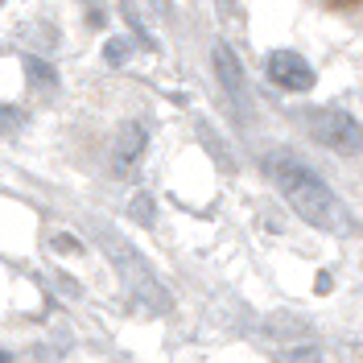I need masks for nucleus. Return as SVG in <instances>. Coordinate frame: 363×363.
Wrapping results in <instances>:
<instances>
[{
    "mask_svg": "<svg viewBox=\"0 0 363 363\" xmlns=\"http://www.w3.org/2000/svg\"><path fill=\"white\" fill-rule=\"evenodd\" d=\"M281 363H322V355H318V347H294L281 355Z\"/></svg>",
    "mask_w": 363,
    "mask_h": 363,
    "instance_id": "10",
    "label": "nucleus"
},
{
    "mask_svg": "<svg viewBox=\"0 0 363 363\" xmlns=\"http://www.w3.org/2000/svg\"><path fill=\"white\" fill-rule=\"evenodd\" d=\"M120 9H124V17H128V25H133L136 33L145 38V45H149V50H157V42H153V33H149V25H145V17L136 13V4H133V0H120Z\"/></svg>",
    "mask_w": 363,
    "mask_h": 363,
    "instance_id": "8",
    "label": "nucleus"
},
{
    "mask_svg": "<svg viewBox=\"0 0 363 363\" xmlns=\"http://www.w3.org/2000/svg\"><path fill=\"white\" fill-rule=\"evenodd\" d=\"M21 108H0V136H9V133H17L21 128Z\"/></svg>",
    "mask_w": 363,
    "mask_h": 363,
    "instance_id": "11",
    "label": "nucleus"
},
{
    "mask_svg": "<svg viewBox=\"0 0 363 363\" xmlns=\"http://www.w3.org/2000/svg\"><path fill=\"white\" fill-rule=\"evenodd\" d=\"M330 4H342V9H351V4H359V0H330Z\"/></svg>",
    "mask_w": 363,
    "mask_h": 363,
    "instance_id": "12",
    "label": "nucleus"
},
{
    "mask_svg": "<svg viewBox=\"0 0 363 363\" xmlns=\"http://www.w3.org/2000/svg\"><path fill=\"white\" fill-rule=\"evenodd\" d=\"M128 54H133V42H124V38H112V42L104 45V58H108L112 67H120V62H128Z\"/></svg>",
    "mask_w": 363,
    "mask_h": 363,
    "instance_id": "9",
    "label": "nucleus"
},
{
    "mask_svg": "<svg viewBox=\"0 0 363 363\" xmlns=\"http://www.w3.org/2000/svg\"><path fill=\"white\" fill-rule=\"evenodd\" d=\"M0 363H13V359H9V355H4V351H0Z\"/></svg>",
    "mask_w": 363,
    "mask_h": 363,
    "instance_id": "13",
    "label": "nucleus"
},
{
    "mask_svg": "<svg viewBox=\"0 0 363 363\" xmlns=\"http://www.w3.org/2000/svg\"><path fill=\"white\" fill-rule=\"evenodd\" d=\"M306 128L314 140H322L335 153H363V124L342 108H310Z\"/></svg>",
    "mask_w": 363,
    "mask_h": 363,
    "instance_id": "3",
    "label": "nucleus"
},
{
    "mask_svg": "<svg viewBox=\"0 0 363 363\" xmlns=\"http://www.w3.org/2000/svg\"><path fill=\"white\" fill-rule=\"evenodd\" d=\"M145 145H149V136L145 128L136 124V120H124L112 136V157H116V169H133L136 161L145 157Z\"/></svg>",
    "mask_w": 363,
    "mask_h": 363,
    "instance_id": "6",
    "label": "nucleus"
},
{
    "mask_svg": "<svg viewBox=\"0 0 363 363\" xmlns=\"http://www.w3.org/2000/svg\"><path fill=\"white\" fill-rule=\"evenodd\" d=\"M25 70H29V79H33V87H58V74L50 62L42 58H25Z\"/></svg>",
    "mask_w": 363,
    "mask_h": 363,
    "instance_id": "7",
    "label": "nucleus"
},
{
    "mask_svg": "<svg viewBox=\"0 0 363 363\" xmlns=\"http://www.w3.org/2000/svg\"><path fill=\"white\" fill-rule=\"evenodd\" d=\"M215 70H219V83L223 91L231 95V108L240 116L252 112V95H248V79H244V67H240V58L227 50V45H215Z\"/></svg>",
    "mask_w": 363,
    "mask_h": 363,
    "instance_id": "5",
    "label": "nucleus"
},
{
    "mask_svg": "<svg viewBox=\"0 0 363 363\" xmlns=\"http://www.w3.org/2000/svg\"><path fill=\"white\" fill-rule=\"evenodd\" d=\"M264 169H269V178L277 182L281 199L294 206L310 227L330 231V235H351V231H355L351 206L342 203L339 194L318 178L306 161H297L294 153H269V157H264Z\"/></svg>",
    "mask_w": 363,
    "mask_h": 363,
    "instance_id": "1",
    "label": "nucleus"
},
{
    "mask_svg": "<svg viewBox=\"0 0 363 363\" xmlns=\"http://www.w3.org/2000/svg\"><path fill=\"white\" fill-rule=\"evenodd\" d=\"M95 240H99V248L108 252V260L116 264L120 281H124V289H133V297L136 301H145L149 310L165 314V310H169V289H165V281H161L157 272L145 264V256H140L120 231H108L104 223H95Z\"/></svg>",
    "mask_w": 363,
    "mask_h": 363,
    "instance_id": "2",
    "label": "nucleus"
},
{
    "mask_svg": "<svg viewBox=\"0 0 363 363\" xmlns=\"http://www.w3.org/2000/svg\"><path fill=\"white\" fill-rule=\"evenodd\" d=\"M264 67H269L272 83L285 87V91H310L314 87V67H310L301 54H294V50H272Z\"/></svg>",
    "mask_w": 363,
    "mask_h": 363,
    "instance_id": "4",
    "label": "nucleus"
}]
</instances>
